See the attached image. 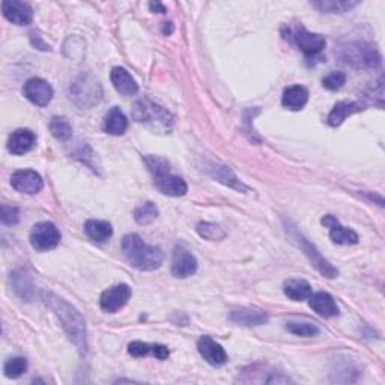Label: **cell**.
Returning a JSON list of instances; mask_svg holds the SVG:
<instances>
[{
  "label": "cell",
  "mask_w": 385,
  "mask_h": 385,
  "mask_svg": "<svg viewBox=\"0 0 385 385\" xmlns=\"http://www.w3.org/2000/svg\"><path fill=\"white\" fill-rule=\"evenodd\" d=\"M128 130V119L119 107L108 110L104 119V131L112 136H122Z\"/></svg>",
  "instance_id": "obj_24"
},
{
  "label": "cell",
  "mask_w": 385,
  "mask_h": 385,
  "mask_svg": "<svg viewBox=\"0 0 385 385\" xmlns=\"http://www.w3.org/2000/svg\"><path fill=\"white\" fill-rule=\"evenodd\" d=\"M122 251L130 265L139 271H155L164 262L163 250L160 247L146 244L136 233L124 237Z\"/></svg>",
  "instance_id": "obj_2"
},
{
  "label": "cell",
  "mask_w": 385,
  "mask_h": 385,
  "mask_svg": "<svg viewBox=\"0 0 385 385\" xmlns=\"http://www.w3.org/2000/svg\"><path fill=\"white\" fill-rule=\"evenodd\" d=\"M322 224L327 226L329 229V238L334 242V244L339 246H353L358 244V233L355 231L349 229V227H345L339 223V220L333 215H325L322 218Z\"/></svg>",
  "instance_id": "obj_15"
},
{
  "label": "cell",
  "mask_w": 385,
  "mask_h": 385,
  "mask_svg": "<svg viewBox=\"0 0 385 385\" xmlns=\"http://www.w3.org/2000/svg\"><path fill=\"white\" fill-rule=\"evenodd\" d=\"M342 59L347 65L357 69H371L381 64V54L375 45L352 43L342 50Z\"/></svg>",
  "instance_id": "obj_6"
},
{
  "label": "cell",
  "mask_w": 385,
  "mask_h": 385,
  "mask_svg": "<svg viewBox=\"0 0 385 385\" xmlns=\"http://www.w3.org/2000/svg\"><path fill=\"white\" fill-rule=\"evenodd\" d=\"M84 232L88 237L95 242H107L113 235L112 224L104 220H88L84 224Z\"/></svg>",
  "instance_id": "obj_25"
},
{
  "label": "cell",
  "mask_w": 385,
  "mask_h": 385,
  "mask_svg": "<svg viewBox=\"0 0 385 385\" xmlns=\"http://www.w3.org/2000/svg\"><path fill=\"white\" fill-rule=\"evenodd\" d=\"M60 242V232L50 222H43L34 226L30 232V246L36 251H49L56 248Z\"/></svg>",
  "instance_id": "obj_8"
},
{
  "label": "cell",
  "mask_w": 385,
  "mask_h": 385,
  "mask_svg": "<svg viewBox=\"0 0 385 385\" xmlns=\"http://www.w3.org/2000/svg\"><path fill=\"white\" fill-rule=\"evenodd\" d=\"M132 117L140 124L148 125L155 131L167 132L174 127V116L160 104L154 103L152 100H140L132 108Z\"/></svg>",
  "instance_id": "obj_4"
},
{
  "label": "cell",
  "mask_w": 385,
  "mask_h": 385,
  "mask_svg": "<svg viewBox=\"0 0 385 385\" xmlns=\"http://www.w3.org/2000/svg\"><path fill=\"white\" fill-rule=\"evenodd\" d=\"M131 298V289L128 285H116L104 290L100 298V305L106 313H116L127 305Z\"/></svg>",
  "instance_id": "obj_10"
},
{
  "label": "cell",
  "mask_w": 385,
  "mask_h": 385,
  "mask_svg": "<svg viewBox=\"0 0 385 385\" xmlns=\"http://www.w3.org/2000/svg\"><path fill=\"white\" fill-rule=\"evenodd\" d=\"M198 271V259H196L190 251L176 247L172 256V274L176 279L191 277Z\"/></svg>",
  "instance_id": "obj_14"
},
{
  "label": "cell",
  "mask_w": 385,
  "mask_h": 385,
  "mask_svg": "<svg viewBox=\"0 0 385 385\" xmlns=\"http://www.w3.org/2000/svg\"><path fill=\"white\" fill-rule=\"evenodd\" d=\"M345 83H347V75H345V73H340V71H333L331 74H328L322 80V84L328 91H339L343 88Z\"/></svg>",
  "instance_id": "obj_33"
},
{
  "label": "cell",
  "mask_w": 385,
  "mask_h": 385,
  "mask_svg": "<svg viewBox=\"0 0 385 385\" xmlns=\"http://www.w3.org/2000/svg\"><path fill=\"white\" fill-rule=\"evenodd\" d=\"M198 349L200 357L207 361L209 366L222 367L227 363V353L222 345L208 336H203L198 342Z\"/></svg>",
  "instance_id": "obj_16"
},
{
  "label": "cell",
  "mask_w": 385,
  "mask_h": 385,
  "mask_svg": "<svg viewBox=\"0 0 385 385\" xmlns=\"http://www.w3.org/2000/svg\"><path fill=\"white\" fill-rule=\"evenodd\" d=\"M103 98V88L91 74L78 75L69 86V100L80 108L97 106Z\"/></svg>",
  "instance_id": "obj_5"
},
{
  "label": "cell",
  "mask_w": 385,
  "mask_h": 385,
  "mask_svg": "<svg viewBox=\"0 0 385 385\" xmlns=\"http://www.w3.org/2000/svg\"><path fill=\"white\" fill-rule=\"evenodd\" d=\"M110 80H112L115 89L124 97H132L139 92V84L132 78V75L127 69L122 67H115L110 73Z\"/></svg>",
  "instance_id": "obj_18"
},
{
  "label": "cell",
  "mask_w": 385,
  "mask_h": 385,
  "mask_svg": "<svg viewBox=\"0 0 385 385\" xmlns=\"http://www.w3.org/2000/svg\"><path fill=\"white\" fill-rule=\"evenodd\" d=\"M3 17L11 21L12 25L26 26L34 20V10L29 3L20 2V0H5L2 3Z\"/></svg>",
  "instance_id": "obj_13"
},
{
  "label": "cell",
  "mask_w": 385,
  "mask_h": 385,
  "mask_svg": "<svg viewBox=\"0 0 385 385\" xmlns=\"http://www.w3.org/2000/svg\"><path fill=\"white\" fill-rule=\"evenodd\" d=\"M27 371V361L23 357H14L8 360L3 366L5 376L10 380H19L21 375H25Z\"/></svg>",
  "instance_id": "obj_30"
},
{
  "label": "cell",
  "mask_w": 385,
  "mask_h": 385,
  "mask_svg": "<svg viewBox=\"0 0 385 385\" xmlns=\"http://www.w3.org/2000/svg\"><path fill=\"white\" fill-rule=\"evenodd\" d=\"M20 220L19 209L10 205H2V223L5 226H14L17 224Z\"/></svg>",
  "instance_id": "obj_35"
},
{
  "label": "cell",
  "mask_w": 385,
  "mask_h": 385,
  "mask_svg": "<svg viewBox=\"0 0 385 385\" xmlns=\"http://www.w3.org/2000/svg\"><path fill=\"white\" fill-rule=\"evenodd\" d=\"M292 38L305 56H316L327 47V39L319 34H312L304 26H298L294 29Z\"/></svg>",
  "instance_id": "obj_9"
},
{
  "label": "cell",
  "mask_w": 385,
  "mask_h": 385,
  "mask_svg": "<svg viewBox=\"0 0 385 385\" xmlns=\"http://www.w3.org/2000/svg\"><path fill=\"white\" fill-rule=\"evenodd\" d=\"M43 300L56 313L69 340L75 345L78 352L84 355L88 352V333H86V322L82 313L65 301L64 298L54 295L53 292H43Z\"/></svg>",
  "instance_id": "obj_1"
},
{
  "label": "cell",
  "mask_w": 385,
  "mask_h": 385,
  "mask_svg": "<svg viewBox=\"0 0 385 385\" xmlns=\"http://www.w3.org/2000/svg\"><path fill=\"white\" fill-rule=\"evenodd\" d=\"M286 329L290 334L298 337H315L319 334V327L310 324V322H288Z\"/></svg>",
  "instance_id": "obj_32"
},
{
  "label": "cell",
  "mask_w": 385,
  "mask_h": 385,
  "mask_svg": "<svg viewBox=\"0 0 385 385\" xmlns=\"http://www.w3.org/2000/svg\"><path fill=\"white\" fill-rule=\"evenodd\" d=\"M196 231L200 235L203 240L208 241H222L226 238V232L222 229V226H218L215 223H208L202 222L196 227Z\"/></svg>",
  "instance_id": "obj_31"
},
{
  "label": "cell",
  "mask_w": 385,
  "mask_h": 385,
  "mask_svg": "<svg viewBox=\"0 0 385 385\" xmlns=\"http://www.w3.org/2000/svg\"><path fill=\"white\" fill-rule=\"evenodd\" d=\"M154 351V345L149 343H143V342H131L128 345V352L130 355L132 357H146V355H152Z\"/></svg>",
  "instance_id": "obj_34"
},
{
  "label": "cell",
  "mask_w": 385,
  "mask_h": 385,
  "mask_svg": "<svg viewBox=\"0 0 385 385\" xmlns=\"http://www.w3.org/2000/svg\"><path fill=\"white\" fill-rule=\"evenodd\" d=\"M310 307L322 318H334L339 315V307H337L334 298L327 292L310 295Z\"/></svg>",
  "instance_id": "obj_21"
},
{
  "label": "cell",
  "mask_w": 385,
  "mask_h": 385,
  "mask_svg": "<svg viewBox=\"0 0 385 385\" xmlns=\"http://www.w3.org/2000/svg\"><path fill=\"white\" fill-rule=\"evenodd\" d=\"M292 237L296 241V244L300 246V248L304 251V255L307 256L310 264L315 266V268L322 274V276L327 277V279H336L337 276H339V271H337L334 266L319 253V250L315 246H313L307 238L303 237V235L298 231H294Z\"/></svg>",
  "instance_id": "obj_7"
},
{
  "label": "cell",
  "mask_w": 385,
  "mask_h": 385,
  "mask_svg": "<svg viewBox=\"0 0 385 385\" xmlns=\"http://www.w3.org/2000/svg\"><path fill=\"white\" fill-rule=\"evenodd\" d=\"M229 319L233 322V324L241 327H259L268 322V315H266L264 310L246 307L232 312L229 315Z\"/></svg>",
  "instance_id": "obj_19"
},
{
  "label": "cell",
  "mask_w": 385,
  "mask_h": 385,
  "mask_svg": "<svg viewBox=\"0 0 385 385\" xmlns=\"http://www.w3.org/2000/svg\"><path fill=\"white\" fill-rule=\"evenodd\" d=\"M145 163L154 178V185L160 193L172 196V198H183L187 194V183L180 176L170 174V164L166 160L149 155L145 159Z\"/></svg>",
  "instance_id": "obj_3"
},
{
  "label": "cell",
  "mask_w": 385,
  "mask_h": 385,
  "mask_svg": "<svg viewBox=\"0 0 385 385\" xmlns=\"http://www.w3.org/2000/svg\"><path fill=\"white\" fill-rule=\"evenodd\" d=\"M49 128L53 137L58 139L59 141H68L71 137H73V127H71V124L68 122L67 117H62V116L51 117Z\"/></svg>",
  "instance_id": "obj_28"
},
{
  "label": "cell",
  "mask_w": 385,
  "mask_h": 385,
  "mask_svg": "<svg viewBox=\"0 0 385 385\" xmlns=\"http://www.w3.org/2000/svg\"><path fill=\"white\" fill-rule=\"evenodd\" d=\"M285 295L292 301H304L310 298L312 295V286L309 285V281L301 280V279H292L285 281Z\"/></svg>",
  "instance_id": "obj_26"
},
{
  "label": "cell",
  "mask_w": 385,
  "mask_h": 385,
  "mask_svg": "<svg viewBox=\"0 0 385 385\" xmlns=\"http://www.w3.org/2000/svg\"><path fill=\"white\" fill-rule=\"evenodd\" d=\"M23 93L25 97L30 101V103L38 106V107H45L53 98V88L49 82H45L44 78H30L26 82L25 88H23Z\"/></svg>",
  "instance_id": "obj_11"
},
{
  "label": "cell",
  "mask_w": 385,
  "mask_h": 385,
  "mask_svg": "<svg viewBox=\"0 0 385 385\" xmlns=\"http://www.w3.org/2000/svg\"><path fill=\"white\" fill-rule=\"evenodd\" d=\"M159 208H156L155 203L152 202H146L143 203V205H140L139 208H136L135 211V220L141 224V226H145V224H151L154 223L156 217H159Z\"/></svg>",
  "instance_id": "obj_29"
},
{
  "label": "cell",
  "mask_w": 385,
  "mask_h": 385,
  "mask_svg": "<svg viewBox=\"0 0 385 385\" xmlns=\"http://www.w3.org/2000/svg\"><path fill=\"white\" fill-rule=\"evenodd\" d=\"M36 143V136L30 130L20 128L8 139V151L14 155H25L32 151Z\"/></svg>",
  "instance_id": "obj_17"
},
{
  "label": "cell",
  "mask_w": 385,
  "mask_h": 385,
  "mask_svg": "<svg viewBox=\"0 0 385 385\" xmlns=\"http://www.w3.org/2000/svg\"><path fill=\"white\" fill-rule=\"evenodd\" d=\"M364 107L366 106L361 104L360 101H340V103L334 106L331 113L328 115L327 122L328 125H331V127H339V125L347 121V117H349L351 115L363 112Z\"/></svg>",
  "instance_id": "obj_20"
},
{
  "label": "cell",
  "mask_w": 385,
  "mask_h": 385,
  "mask_svg": "<svg viewBox=\"0 0 385 385\" xmlns=\"http://www.w3.org/2000/svg\"><path fill=\"white\" fill-rule=\"evenodd\" d=\"M11 185L15 188L19 193L25 194H38L44 188V180L41 175L35 170L25 169V170H17L11 176Z\"/></svg>",
  "instance_id": "obj_12"
},
{
  "label": "cell",
  "mask_w": 385,
  "mask_h": 385,
  "mask_svg": "<svg viewBox=\"0 0 385 385\" xmlns=\"http://www.w3.org/2000/svg\"><path fill=\"white\" fill-rule=\"evenodd\" d=\"M307 101H309V91L301 84H294V86H289V88L283 92L281 104L289 110L298 112V110L304 108V106L307 104Z\"/></svg>",
  "instance_id": "obj_22"
},
{
  "label": "cell",
  "mask_w": 385,
  "mask_h": 385,
  "mask_svg": "<svg viewBox=\"0 0 385 385\" xmlns=\"http://www.w3.org/2000/svg\"><path fill=\"white\" fill-rule=\"evenodd\" d=\"M312 5L327 14H343L355 8L358 2H352V0H320V2H312Z\"/></svg>",
  "instance_id": "obj_27"
},
{
  "label": "cell",
  "mask_w": 385,
  "mask_h": 385,
  "mask_svg": "<svg viewBox=\"0 0 385 385\" xmlns=\"http://www.w3.org/2000/svg\"><path fill=\"white\" fill-rule=\"evenodd\" d=\"M149 10H151L152 12L164 14V12H166V6L161 5L160 2H152V3H149Z\"/></svg>",
  "instance_id": "obj_36"
},
{
  "label": "cell",
  "mask_w": 385,
  "mask_h": 385,
  "mask_svg": "<svg viewBox=\"0 0 385 385\" xmlns=\"http://www.w3.org/2000/svg\"><path fill=\"white\" fill-rule=\"evenodd\" d=\"M209 174L212 178H215L218 183H222L227 187L233 188V190H238L241 193H247L248 191V187L244 185L238 179V176L233 174L231 167L223 166V164H212V166L208 169Z\"/></svg>",
  "instance_id": "obj_23"
}]
</instances>
